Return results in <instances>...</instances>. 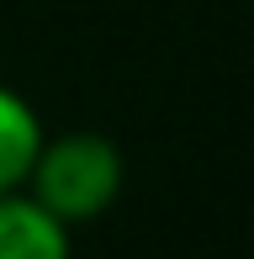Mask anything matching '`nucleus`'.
<instances>
[{
    "label": "nucleus",
    "instance_id": "obj_2",
    "mask_svg": "<svg viewBox=\"0 0 254 259\" xmlns=\"http://www.w3.org/2000/svg\"><path fill=\"white\" fill-rule=\"evenodd\" d=\"M0 259H74V238L27 191H0Z\"/></svg>",
    "mask_w": 254,
    "mask_h": 259
},
{
    "label": "nucleus",
    "instance_id": "obj_3",
    "mask_svg": "<svg viewBox=\"0 0 254 259\" xmlns=\"http://www.w3.org/2000/svg\"><path fill=\"white\" fill-rule=\"evenodd\" d=\"M43 138H48V127L32 111V101L21 90L0 85V191H21L27 185V169L37 159Z\"/></svg>",
    "mask_w": 254,
    "mask_h": 259
},
{
    "label": "nucleus",
    "instance_id": "obj_1",
    "mask_svg": "<svg viewBox=\"0 0 254 259\" xmlns=\"http://www.w3.org/2000/svg\"><path fill=\"white\" fill-rule=\"evenodd\" d=\"M122 185H127L122 148L111 143L106 133H85V127H79V133L43 138L21 191L37 206H48L64 228H79V222L106 217V211L117 206Z\"/></svg>",
    "mask_w": 254,
    "mask_h": 259
}]
</instances>
